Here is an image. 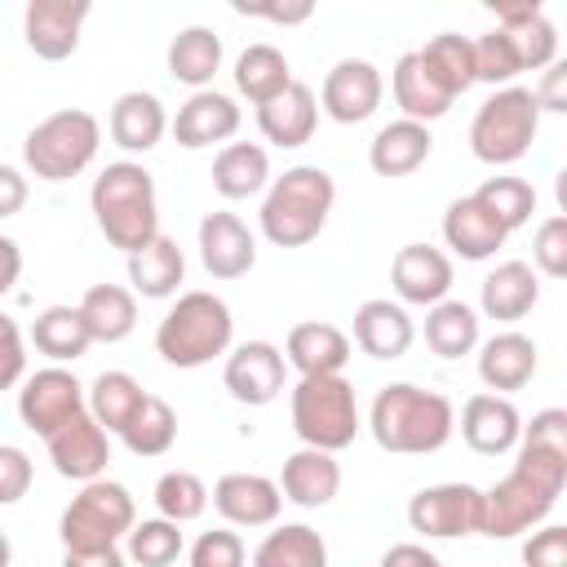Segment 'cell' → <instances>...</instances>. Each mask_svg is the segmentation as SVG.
<instances>
[{
    "label": "cell",
    "mask_w": 567,
    "mask_h": 567,
    "mask_svg": "<svg viewBox=\"0 0 567 567\" xmlns=\"http://www.w3.org/2000/svg\"><path fill=\"white\" fill-rule=\"evenodd\" d=\"M567 487V412L545 408L518 434L514 470L483 492V536L514 540L549 518Z\"/></svg>",
    "instance_id": "cell-1"
},
{
    "label": "cell",
    "mask_w": 567,
    "mask_h": 567,
    "mask_svg": "<svg viewBox=\"0 0 567 567\" xmlns=\"http://www.w3.org/2000/svg\"><path fill=\"white\" fill-rule=\"evenodd\" d=\"M368 430L381 452L394 456H430L447 447L456 430V408L439 390H421L412 381L381 385L368 412Z\"/></svg>",
    "instance_id": "cell-2"
},
{
    "label": "cell",
    "mask_w": 567,
    "mask_h": 567,
    "mask_svg": "<svg viewBox=\"0 0 567 567\" xmlns=\"http://www.w3.org/2000/svg\"><path fill=\"white\" fill-rule=\"evenodd\" d=\"M93 221L106 235L111 248L133 257L159 235V199H155V177L137 159H115L93 177L89 190Z\"/></svg>",
    "instance_id": "cell-3"
},
{
    "label": "cell",
    "mask_w": 567,
    "mask_h": 567,
    "mask_svg": "<svg viewBox=\"0 0 567 567\" xmlns=\"http://www.w3.org/2000/svg\"><path fill=\"white\" fill-rule=\"evenodd\" d=\"M337 204V182L319 164H297L284 177L270 182L261 199V235L275 248H306L328 226V213Z\"/></svg>",
    "instance_id": "cell-4"
},
{
    "label": "cell",
    "mask_w": 567,
    "mask_h": 567,
    "mask_svg": "<svg viewBox=\"0 0 567 567\" xmlns=\"http://www.w3.org/2000/svg\"><path fill=\"white\" fill-rule=\"evenodd\" d=\"M230 337H235L230 306L217 292L195 288V292H182L168 306V315L159 319L155 350L173 368H204V363H213L217 354L230 350Z\"/></svg>",
    "instance_id": "cell-5"
},
{
    "label": "cell",
    "mask_w": 567,
    "mask_h": 567,
    "mask_svg": "<svg viewBox=\"0 0 567 567\" xmlns=\"http://www.w3.org/2000/svg\"><path fill=\"white\" fill-rule=\"evenodd\" d=\"M536 133H540V106H536L532 89L505 84L474 111L470 151H474V159H483L492 168H505V164H518L532 151Z\"/></svg>",
    "instance_id": "cell-6"
},
{
    "label": "cell",
    "mask_w": 567,
    "mask_h": 567,
    "mask_svg": "<svg viewBox=\"0 0 567 567\" xmlns=\"http://www.w3.org/2000/svg\"><path fill=\"white\" fill-rule=\"evenodd\" d=\"M102 146V124L97 115L80 111V106H66V111H53L44 115L27 142H22V159L27 168L40 177V182H66V177H80L93 155Z\"/></svg>",
    "instance_id": "cell-7"
},
{
    "label": "cell",
    "mask_w": 567,
    "mask_h": 567,
    "mask_svg": "<svg viewBox=\"0 0 567 567\" xmlns=\"http://www.w3.org/2000/svg\"><path fill=\"white\" fill-rule=\"evenodd\" d=\"M292 430L306 447L319 452H341L354 443L359 434V403H354V385L337 372V377H301L292 385Z\"/></svg>",
    "instance_id": "cell-8"
},
{
    "label": "cell",
    "mask_w": 567,
    "mask_h": 567,
    "mask_svg": "<svg viewBox=\"0 0 567 567\" xmlns=\"http://www.w3.org/2000/svg\"><path fill=\"white\" fill-rule=\"evenodd\" d=\"M133 523H137V505L128 487L115 478H93L80 483V496H71V505L62 509L58 536L62 549H102V545H120Z\"/></svg>",
    "instance_id": "cell-9"
},
{
    "label": "cell",
    "mask_w": 567,
    "mask_h": 567,
    "mask_svg": "<svg viewBox=\"0 0 567 567\" xmlns=\"http://www.w3.org/2000/svg\"><path fill=\"white\" fill-rule=\"evenodd\" d=\"M408 523L421 536L456 540L483 532V492L474 483H434L408 501Z\"/></svg>",
    "instance_id": "cell-10"
},
{
    "label": "cell",
    "mask_w": 567,
    "mask_h": 567,
    "mask_svg": "<svg viewBox=\"0 0 567 567\" xmlns=\"http://www.w3.org/2000/svg\"><path fill=\"white\" fill-rule=\"evenodd\" d=\"M84 412V385L75 381V372H66L62 363H49L31 377H22L18 390V416L31 434L49 439L58 425H66L71 416Z\"/></svg>",
    "instance_id": "cell-11"
},
{
    "label": "cell",
    "mask_w": 567,
    "mask_h": 567,
    "mask_svg": "<svg viewBox=\"0 0 567 567\" xmlns=\"http://www.w3.org/2000/svg\"><path fill=\"white\" fill-rule=\"evenodd\" d=\"M221 381L230 390L235 403H248V408H266L284 394V381H288V363H284V350L270 346V341H244L226 354V368H221Z\"/></svg>",
    "instance_id": "cell-12"
},
{
    "label": "cell",
    "mask_w": 567,
    "mask_h": 567,
    "mask_svg": "<svg viewBox=\"0 0 567 567\" xmlns=\"http://www.w3.org/2000/svg\"><path fill=\"white\" fill-rule=\"evenodd\" d=\"M381 97H385V80L368 58H341L319 89V106L337 124H363L368 115H377Z\"/></svg>",
    "instance_id": "cell-13"
},
{
    "label": "cell",
    "mask_w": 567,
    "mask_h": 567,
    "mask_svg": "<svg viewBox=\"0 0 567 567\" xmlns=\"http://www.w3.org/2000/svg\"><path fill=\"white\" fill-rule=\"evenodd\" d=\"M93 4L89 0H31L22 13V35L27 49L44 62H62L80 49V31L89 22Z\"/></svg>",
    "instance_id": "cell-14"
},
{
    "label": "cell",
    "mask_w": 567,
    "mask_h": 567,
    "mask_svg": "<svg viewBox=\"0 0 567 567\" xmlns=\"http://www.w3.org/2000/svg\"><path fill=\"white\" fill-rule=\"evenodd\" d=\"M44 447H49L53 470H58L62 478H75V483L102 478V474H106V461H111V439H106V430L89 416V408H84L80 416H71L66 425H58V430L44 439Z\"/></svg>",
    "instance_id": "cell-15"
},
{
    "label": "cell",
    "mask_w": 567,
    "mask_h": 567,
    "mask_svg": "<svg viewBox=\"0 0 567 567\" xmlns=\"http://www.w3.org/2000/svg\"><path fill=\"white\" fill-rule=\"evenodd\" d=\"M390 284L399 306H439L452 292V257L434 244H403L390 261Z\"/></svg>",
    "instance_id": "cell-16"
},
{
    "label": "cell",
    "mask_w": 567,
    "mask_h": 567,
    "mask_svg": "<svg viewBox=\"0 0 567 567\" xmlns=\"http://www.w3.org/2000/svg\"><path fill=\"white\" fill-rule=\"evenodd\" d=\"M523 434V416L514 408V399L505 394H470L461 408V439L478 452V456H505L518 447Z\"/></svg>",
    "instance_id": "cell-17"
},
{
    "label": "cell",
    "mask_w": 567,
    "mask_h": 567,
    "mask_svg": "<svg viewBox=\"0 0 567 567\" xmlns=\"http://www.w3.org/2000/svg\"><path fill=\"white\" fill-rule=\"evenodd\" d=\"M208 501L217 505V514L230 527H270L284 509L279 483L266 474H221L208 492Z\"/></svg>",
    "instance_id": "cell-18"
},
{
    "label": "cell",
    "mask_w": 567,
    "mask_h": 567,
    "mask_svg": "<svg viewBox=\"0 0 567 567\" xmlns=\"http://www.w3.org/2000/svg\"><path fill=\"white\" fill-rule=\"evenodd\" d=\"M244 115L235 106L230 93H217V89H199L190 93L182 106H177V120H173V137L177 146L186 151H204L213 142H230L239 133Z\"/></svg>",
    "instance_id": "cell-19"
},
{
    "label": "cell",
    "mask_w": 567,
    "mask_h": 567,
    "mask_svg": "<svg viewBox=\"0 0 567 567\" xmlns=\"http://www.w3.org/2000/svg\"><path fill=\"white\" fill-rule=\"evenodd\" d=\"M199 261L213 279H244L257 266V239L235 213H208L199 221Z\"/></svg>",
    "instance_id": "cell-20"
},
{
    "label": "cell",
    "mask_w": 567,
    "mask_h": 567,
    "mask_svg": "<svg viewBox=\"0 0 567 567\" xmlns=\"http://www.w3.org/2000/svg\"><path fill=\"white\" fill-rule=\"evenodd\" d=\"M284 363L297 377H337L350 363V337L323 319L292 323V332L284 341Z\"/></svg>",
    "instance_id": "cell-21"
},
{
    "label": "cell",
    "mask_w": 567,
    "mask_h": 567,
    "mask_svg": "<svg viewBox=\"0 0 567 567\" xmlns=\"http://www.w3.org/2000/svg\"><path fill=\"white\" fill-rule=\"evenodd\" d=\"M315 124H319V97L310 84L292 80L284 93H275L270 102L257 106V128L266 142L292 151V146H306L315 137Z\"/></svg>",
    "instance_id": "cell-22"
},
{
    "label": "cell",
    "mask_w": 567,
    "mask_h": 567,
    "mask_svg": "<svg viewBox=\"0 0 567 567\" xmlns=\"http://www.w3.org/2000/svg\"><path fill=\"white\" fill-rule=\"evenodd\" d=\"M540 368V350L532 337L523 332H496L478 346V381L492 390V394H514L523 390Z\"/></svg>",
    "instance_id": "cell-23"
},
{
    "label": "cell",
    "mask_w": 567,
    "mask_h": 567,
    "mask_svg": "<svg viewBox=\"0 0 567 567\" xmlns=\"http://www.w3.org/2000/svg\"><path fill=\"white\" fill-rule=\"evenodd\" d=\"M390 89H394V102H399L403 120H416V124H430V120L447 115L452 102H456V97L447 93V84L430 71V62L421 58V49H412V53H403V58L394 62Z\"/></svg>",
    "instance_id": "cell-24"
},
{
    "label": "cell",
    "mask_w": 567,
    "mask_h": 567,
    "mask_svg": "<svg viewBox=\"0 0 567 567\" xmlns=\"http://www.w3.org/2000/svg\"><path fill=\"white\" fill-rule=\"evenodd\" d=\"M337 492H341V465L332 452L297 447L279 470V496L301 509H323V505H332Z\"/></svg>",
    "instance_id": "cell-25"
},
{
    "label": "cell",
    "mask_w": 567,
    "mask_h": 567,
    "mask_svg": "<svg viewBox=\"0 0 567 567\" xmlns=\"http://www.w3.org/2000/svg\"><path fill=\"white\" fill-rule=\"evenodd\" d=\"M412 337H416L412 315L390 297H372L354 310V346L372 359H403Z\"/></svg>",
    "instance_id": "cell-26"
},
{
    "label": "cell",
    "mask_w": 567,
    "mask_h": 567,
    "mask_svg": "<svg viewBox=\"0 0 567 567\" xmlns=\"http://www.w3.org/2000/svg\"><path fill=\"white\" fill-rule=\"evenodd\" d=\"M443 239H447V248L461 261H487V257H496V248L509 235L501 230V221L474 195H465V199H452L447 204V213H443Z\"/></svg>",
    "instance_id": "cell-27"
},
{
    "label": "cell",
    "mask_w": 567,
    "mask_h": 567,
    "mask_svg": "<svg viewBox=\"0 0 567 567\" xmlns=\"http://www.w3.org/2000/svg\"><path fill=\"white\" fill-rule=\"evenodd\" d=\"M106 128H111V142H115L120 151H133V155H137V151L159 146V137L168 133V115H164V102H159L155 93L128 89V93H120V97L111 102Z\"/></svg>",
    "instance_id": "cell-28"
},
{
    "label": "cell",
    "mask_w": 567,
    "mask_h": 567,
    "mask_svg": "<svg viewBox=\"0 0 567 567\" xmlns=\"http://www.w3.org/2000/svg\"><path fill=\"white\" fill-rule=\"evenodd\" d=\"M430 128L416 120H390L385 128H377V137L368 142V164L377 177H408L430 159Z\"/></svg>",
    "instance_id": "cell-29"
},
{
    "label": "cell",
    "mask_w": 567,
    "mask_h": 567,
    "mask_svg": "<svg viewBox=\"0 0 567 567\" xmlns=\"http://www.w3.org/2000/svg\"><path fill=\"white\" fill-rule=\"evenodd\" d=\"M501 31L514 40V53L523 62V71H545L558 62V31L545 18L540 4H501L496 9Z\"/></svg>",
    "instance_id": "cell-30"
},
{
    "label": "cell",
    "mask_w": 567,
    "mask_h": 567,
    "mask_svg": "<svg viewBox=\"0 0 567 567\" xmlns=\"http://www.w3.org/2000/svg\"><path fill=\"white\" fill-rule=\"evenodd\" d=\"M536 301H540V275H536L527 261H501V266L483 279V288H478V306H483V315L496 319V323L523 319Z\"/></svg>",
    "instance_id": "cell-31"
},
{
    "label": "cell",
    "mask_w": 567,
    "mask_h": 567,
    "mask_svg": "<svg viewBox=\"0 0 567 567\" xmlns=\"http://www.w3.org/2000/svg\"><path fill=\"white\" fill-rule=\"evenodd\" d=\"M186 279V257L177 248V239L168 235H155L146 248H137L128 257V284H133V297H151V301H164L182 288Z\"/></svg>",
    "instance_id": "cell-32"
},
{
    "label": "cell",
    "mask_w": 567,
    "mask_h": 567,
    "mask_svg": "<svg viewBox=\"0 0 567 567\" xmlns=\"http://www.w3.org/2000/svg\"><path fill=\"white\" fill-rule=\"evenodd\" d=\"M221 71V35L213 27H182L168 44V75L186 89H208Z\"/></svg>",
    "instance_id": "cell-33"
},
{
    "label": "cell",
    "mask_w": 567,
    "mask_h": 567,
    "mask_svg": "<svg viewBox=\"0 0 567 567\" xmlns=\"http://www.w3.org/2000/svg\"><path fill=\"white\" fill-rule=\"evenodd\" d=\"M270 182V155L257 142H226L213 159V190L221 199H248L266 190Z\"/></svg>",
    "instance_id": "cell-34"
},
{
    "label": "cell",
    "mask_w": 567,
    "mask_h": 567,
    "mask_svg": "<svg viewBox=\"0 0 567 567\" xmlns=\"http://www.w3.org/2000/svg\"><path fill=\"white\" fill-rule=\"evenodd\" d=\"M80 315H84V328L93 341L115 346L137 328V297H133V288H120V284H93L80 297Z\"/></svg>",
    "instance_id": "cell-35"
},
{
    "label": "cell",
    "mask_w": 567,
    "mask_h": 567,
    "mask_svg": "<svg viewBox=\"0 0 567 567\" xmlns=\"http://www.w3.org/2000/svg\"><path fill=\"white\" fill-rule=\"evenodd\" d=\"M252 567H328V545L306 523H284L261 536L252 549Z\"/></svg>",
    "instance_id": "cell-36"
},
{
    "label": "cell",
    "mask_w": 567,
    "mask_h": 567,
    "mask_svg": "<svg viewBox=\"0 0 567 567\" xmlns=\"http://www.w3.org/2000/svg\"><path fill=\"white\" fill-rule=\"evenodd\" d=\"M425 346L439 359H461L470 350H478V310L465 301L443 297L439 306H430L425 315Z\"/></svg>",
    "instance_id": "cell-37"
},
{
    "label": "cell",
    "mask_w": 567,
    "mask_h": 567,
    "mask_svg": "<svg viewBox=\"0 0 567 567\" xmlns=\"http://www.w3.org/2000/svg\"><path fill=\"white\" fill-rule=\"evenodd\" d=\"M31 341L53 363H71V359H80L93 346L80 306H49V310H40L35 323H31Z\"/></svg>",
    "instance_id": "cell-38"
},
{
    "label": "cell",
    "mask_w": 567,
    "mask_h": 567,
    "mask_svg": "<svg viewBox=\"0 0 567 567\" xmlns=\"http://www.w3.org/2000/svg\"><path fill=\"white\" fill-rule=\"evenodd\" d=\"M288 84H292V66H288V58H284L275 44H248V49L235 58V89H239L252 106L270 102V97L284 93Z\"/></svg>",
    "instance_id": "cell-39"
},
{
    "label": "cell",
    "mask_w": 567,
    "mask_h": 567,
    "mask_svg": "<svg viewBox=\"0 0 567 567\" xmlns=\"http://www.w3.org/2000/svg\"><path fill=\"white\" fill-rule=\"evenodd\" d=\"M142 399H146V390H142L128 372H102V377L84 390V408H89V416H93L106 434H120V430L128 425V416L142 408Z\"/></svg>",
    "instance_id": "cell-40"
},
{
    "label": "cell",
    "mask_w": 567,
    "mask_h": 567,
    "mask_svg": "<svg viewBox=\"0 0 567 567\" xmlns=\"http://www.w3.org/2000/svg\"><path fill=\"white\" fill-rule=\"evenodd\" d=\"M124 447L133 456H164L173 443H177V412L159 399V394H146L142 408L128 416V425L120 430Z\"/></svg>",
    "instance_id": "cell-41"
},
{
    "label": "cell",
    "mask_w": 567,
    "mask_h": 567,
    "mask_svg": "<svg viewBox=\"0 0 567 567\" xmlns=\"http://www.w3.org/2000/svg\"><path fill=\"white\" fill-rule=\"evenodd\" d=\"M474 199L501 221L505 235H514L518 226H527L532 213H536V190H532V182H523V177H487V182L474 190Z\"/></svg>",
    "instance_id": "cell-42"
},
{
    "label": "cell",
    "mask_w": 567,
    "mask_h": 567,
    "mask_svg": "<svg viewBox=\"0 0 567 567\" xmlns=\"http://www.w3.org/2000/svg\"><path fill=\"white\" fill-rule=\"evenodd\" d=\"M124 558L137 567H168L182 558V532L168 518H142L124 536Z\"/></svg>",
    "instance_id": "cell-43"
},
{
    "label": "cell",
    "mask_w": 567,
    "mask_h": 567,
    "mask_svg": "<svg viewBox=\"0 0 567 567\" xmlns=\"http://www.w3.org/2000/svg\"><path fill=\"white\" fill-rule=\"evenodd\" d=\"M155 509H159V518H168V523H195L204 509H208V487H204V478L199 474H190V470H168V474H159V483H155Z\"/></svg>",
    "instance_id": "cell-44"
},
{
    "label": "cell",
    "mask_w": 567,
    "mask_h": 567,
    "mask_svg": "<svg viewBox=\"0 0 567 567\" xmlns=\"http://www.w3.org/2000/svg\"><path fill=\"white\" fill-rule=\"evenodd\" d=\"M421 58L430 62V71L447 84L452 97H461L470 84H474V53H470V35H456V31H443L434 40H425Z\"/></svg>",
    "instance_id": "cell-45"
},
{
    "label": "cell",
    "mask_w": 567,
    "mask_h": 567,
    "mask_svg": "<svg viewBox=\"0 0 567 567\" xmlns=\"http://www.w3.org/2000/svg\"><path fill=\"white\" fill-rule=\"evenodd\" d=\"M470 53H474V84H501L505 89L523 71V62L514 53V40L501 27L483 31L478 40H470Z\"/></svg>",
    "instance_id": "cell-46"
},
{
    "label": "cell",
    "mask_w": 567,
    "mask_h": 567,
    "mask_svg": "<svg viewBox=\"0 0 567 567\" xmlns=\"http://www.w3.org/2000/svg\"><path fill=\"white\" fill-rule=\"evenodd\" d=\"M532 270L549 275V279H563L567 275V217L554 213L536 226L532 235Z\"/></svg>",
    "instance_id": "cell-47"
},
{
    "label": "cell",
    "mask_w": 567,
    "mask_h": 567,
    "mask_svg": "<svg viewBox=\"0 0 567 567\" xmlns=\"http://www.w3.org/2000/svg\"><path fill=\"white\" fill-rule=\"evenodd\" d=\"M244 563H248V549L230 527H213L190 545V567H244Z\"/></svg>",
    "instance_id": "cell-48"
},
{
    "label": "cell",
    "mask_w": 567,
    "mask_h": 567,
    "mask_svg": "<svg viewBox=\"0 0 567 567\" xmlns=\"http://www.w3.org/2000/svg\"><path fill=\"white\" fill-rule=\"evenodd\" d=\"M31 456L13 443H0V505H18L27 492H31Z\"/></svg>",
    "instance_id": "cell-49"
},
{
    "label": "cell",
    "mask_w": 567,
    "mask_h": 567,
    "mask_svg": "<svg viewBox=\"0 0 567 567\" xmlns=\"http://www.w3.org/2000/svg\"><path fill=\"white\" fill-rule=\"evenodd\" d=\"M523 567H567V527L549 523L523 540Z\"/></svg>",
    "instance_id": "cell-50"
},
{
    "label": "cell",
    "mask_w": 567,
    "mask_h": 567,
    "mask_svg": "<svg viewBox=\"0 0 567 567\" xmlns=\"http://www.w3.org/2000/svg\"><path fill=\"white\" fill-rule=\"evenodd\" d=\"M27 377V346L22 328L0 310V390H13Z\"/></svg>",
    "instance_id": "cell-51"
},
{
    "label": "cell",
    "mask_w": 567,
    "mask_h": 567,
    "mask_svg": "<svg viewBox=\"0 0 567 567\" xmlns=\"http://www.w3.org/2000/svg\"><path fill=\"white\" fill-rule=\"evenodd\" d=\"M532 97L540 111H567V62L545 66V80L540 89H532Z\"/></svg>",
    "instance_id": "cell-52"
},
{
    "label": "cell",
    "mask_w": 567,
    "mask_h": 567,
    "mask_svg": "<svg viewBox=\"0 0 567 567\" xmlns=\"http://www.w3.org/2000/svg\"><path fill=\"white\" fill-rule=\"evenodd\" d=\"M27 195H31L27 177H22L13 164H0V217H13V213H22Z\"/></svg>",
    "instance_id": "cell-53"
},
{
    "label": "cell",
    "mask_w": 567,
    "mask_h": 567,
    "mask_svg": "<svg viewBox=\"0 0 567 567\" xmlns=\"http://www.w3.org/2000/svg\"><path fill=\"white\" fill-rule=\"evenodd\" d=\"M377 567H443V558L430 554V549L416 545V540H403V545H390Z\"/></svg>",
    "instance_id": "cell-54"
},
{
    "label": "cell",
    "mask_w": 567,
    "mask_h": 567,
    "mask_svg": "<svg viewBox=\"0 0 567 567\" xmlns=\"http://www.w3.org/2000/svg\"><path fill=\"white\" fill-rule=\"evenodd\" d=\"M124 549L120 545H102V549H62V567H124Z\"/></svg>",
    "instance_id": "cell-55"
},
{
    "label": "cell",
    "mask_w": 567,
    "mask_h": 567,
    "mask_svg": "<svg viewBox=\"0 0 567 567\" xmlns=\"http://www.w3.org/2000/svg\"><path fill=\"white\" fill-rule=\"evenodd\" d=\"M239 13H248V18H270V22H284V27H292V22H306L310 13H315V4H257V9H248V4H235Z\"/></svg>",
    "instance_id": "cell-56"
},
{
    "label": "cell",
    "mask_w": 567,
    "mask_h": 567,
    "mask_svg": "<svg viewBox=\"0 0 567 567\" xmlns=\"http://www.w3.org/2000/svg\"><path fill=\"white\" fill-rule=\"evenodd\" d=\"M18 275H22V248L9 235H0V297L18 284Z\"/></svg>",
    "instance_id": "cell-57"
},
{
    "label": "cell",
    "mask_w": 567,
    "mask_h": 567,
    "mask_svg": "<svg viewBox=\"0 0 567 567\" xmlns=\"http://www.w3.org/2000/svg\"><path fill=\"white\" fill-rule=\"evenodd\" d=\"M9 558H13V545H9V536L0 532V567H9Z\"/></svg>",
    "instance_id": "cell-58"
}]
</instances>
